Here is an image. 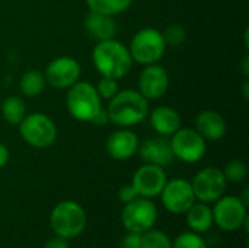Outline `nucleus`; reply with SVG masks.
Masks as SVG:
<instances>
[{
    "label": "nucleus",
    "instance_id": "26",
    "mask_svg": "<svg viewBox=\"0 0 249 248\" xmlns=\"http://www.w3.org/2000/svg\"><path fill=\"white\" fill-rule=\"evenodd\" d=\"M162 35H163L166 45H172V47L182 45L187 41V29L179 23L169 25L168 28H165Z\"/></svg>",
    "mask_w": 249,
    "mask_h": 248
},
{
    "label": "nucleus",
    "instance_id": "28",
    "mask_svg": "<svg viewBox=\"0 0 249 248\" xmlns=\"http://www.w3.org/2000/svg\"><path fill=\"white\" fill-rule=\"evenodd\" d=\"M95 88H96L101 99H108V101L120 91L118 80L112 79V77H107V76H101V79H99V82H98V85Z\"/></svg>",
    "mask_w": 249,
    "mask_h": 248
},
{
    "label": "nucleus",
    "instance_id": "4",
    "mask_svg": "<svg viewBox=\"0 0 249 248\" xmlns=\"http://www.w3.org/2000/svg\"><path fill=\"white\" fill-rule=\"evenodd\" d=\"M50 224L55 235L71 240L85 231L86 212L77 202L63 200L57 203L51 210Z\"/></svg>",
    "mask_w": 249,
    "mask_h": 248
},
{
    "label": "nucleus",
    "instance_id": "3",
    "mask_svg": "<svg viewBox=\"0 0 249 248\" xmlns=\"http://www.w3.org/2000/svg\"><path fill=\"white\" fill-rule=\"evenodd\" d=\"M66 107L69 114L82 123H90L102 108V99L90 82L77 80L67 89Z\"/></svg>",
    "mask_w": 249,
    "mask_h": 248
},
{
    "label": "nucleus",
    "instance_id": "12",
    "mask_svg": "<svg viewBox=\"0 0 249 248\" xmlns=\"http://www.w3.org/2000/svg\"><path fill=\"white\" fill-rule=\"evenodd\" d=\"M159 196L162 199V205L165 206V209L174 215L185 213L196 203L191 181L185 178H174L166 181Z\"/></svg>",
    "mask_w": 249,
    "mask_h": 248
},
{
    "label": "nucleus",
    "instance_id": "18",
    "mask_svg": "<svg viewBox=\"0 0 249 248\" xmlns=\"http://www.w3.org/2000/svg\"><path fill=\"white\" fill-rule=\"evenodd\" d=\"M149 120H150L152 129L159 136H165V137H171L182 126L179 113L175 108L168 107V105H160L155 108L150 113Z\"/></svg>",
    "mask_w": 249,
    "mask_h": 248
},
{
    "label": "nucleus",
    "instance_id": "7",
    "mask_svg": "<svg viewBox=\"0 0 249 248\" xmlns=\"http://www.w3.org/2000/svg\"><path fill=\"white\" fill-rule=\"evenodd\" d=\"M158 221V209L150 199L136 197L125 203L121 212V222L128 232L143 234L155 227Z\"/></svg>",
    "mask_w": 249,
    "mask_h": 248
},
{
    "label": "nucleus",
    "instance_id": "29",
    "mask_svg": "<svg viewBox=\"0 0 249 248\" xmlns=\"http://www.w3.org/2000/svg\"><path fill=\"white\" fill-rule=\"evenodd\" d=\"M120 248H142V234L128 232L120 241Z\"/></svg>",
    "mask_w": 249,
    "mask_h": 248
},
{
    "label": "nucleus",
    "instance_id": "20",
    "mask_svg": "<svg viewBox=\"0 0 249 248\" xmlns=\"http://www.w3.org/2000/svg\"><path fill=\"white\" fill-rule=\"evenodd\" d=\"M187 225L196 234H204L213 227V210L209 203H194L187 212Z\"/></svg>",
    "mask_w": 249,
    "mask_h": 248
},
{
    "label": "nucleus",
    "instance_id": "25",
    "mask_svg": "<svg viewBox=\"0 0 249 248\" xmlns=\"http://www.w3.org/2000/svg\"><path fill=\"white\" fill-rule=\"evenodd\" d=\"M226 181L231 183H241L248 177V167L244 161L241 159H233L231 162H228L225 165V168L222 170Z\"/></svg>",
    "mask_w": 249,
    "mask_h": 248
},
{
    "label": "nucleus",
    "instance_id": "22",
    "mask_svg": "<svg viewBox=\"0 0 249 248\" xmlns=\"http://www.w3.org/2000/svg\"><path fill=\"white\" fill-rule=\"evenodd\" d=\"M1 115L10 126H19L26 115V104L18 95H10L1 102Z\"/></svg>",
    "mask_w": 249,
    "mask_h": 248
},
{
    "label": "nucleus",
    "instance_id": "32",
    "mask_svg": "<svg viewBox=\"0 0 249 248\" xmlns=\"http://www.w3.org/2000/svg\"><path fill=\"white\" fill-rule=\"evenodd\" d=\"M92 124H95V126H107L108 123H109V115H108V111H107V108H101V111L93 117V120L90 121Z\"/></svg>",
    "mask_w": 249,
    "mask_h": 248
},
{
    "label": "nucleus",
    "instance_id": "30",
    "mask_svg": "<svg viewBox=\"0 0 249 248\" xmlns=\"http://www.w3.org/2000/svg\"><path fill=\"white\" fill-rule=\"evenodd\" d=\"M136 197H139L136 189L133 187V184H127V186H123L120 190H118V200L123 202L124 205L134 200Z\"/></svg>",
    "mask_w": 249,
    "mask_h": 248
},
{
    "label": "nucleus",
    "instance_id": "8",
    "mask_svg": "<svg viewBox=\"0 0 249 248\" xmlns=\"http://www.w3.org/2000/svg\"><path fill=\"white\" fill-rule=\"evenodd\" d=\"M169 140L174 156L185 164H196L206 155L207 143L196 129L179 127Z\"/></svg>",
    "mask_w": 249,
    "mask_h": 248
},
{
    "label": "nucleus",
    "instance_id": "19",
    "mask_svg": "<svg viewBox=\"0 0 249 248\" xmlns=\"http://www.w3.org/2000/svg\"><path fill=\"white\" fill-rule=\"evenodd\" d=\"M83 25H85L86 32L93 39H96V42L115 38L117 35V22L114 16L89 12Z\"/></svg>",
    "mask_w": 249,
    "mask_h": 248
},
{
    "label": "nucleus",
    "instance_id": "34",
    "mask_svg": "<svg viewBox=\"0 0 249 248\" xmlns=\"http://www.w3.org/2000/svg\"><path fill=\"white\" fill-rule=\"evenodd\" d=\"M241 69L245 77H249V56H245L242 63H241Z\"/></svg>",
    "mask_w": 249,
    "mask_h": 248
},
{
    "label": "nucleus",
    "instance_id": "11",
    "mask_svg": "<svg viewBox=\"0 0 249 248\" xmlns=\"http://www.w3.org/2000/svg\"><path fill=\"white\" fill-rule=\"evenodd\" d=\"M80 63L70 56H60L51 60L44 72L47 85H51L55 89H69L80 80Z\"/></svg>",
    "mask_w": 249,
    "mask_h": 248
},
{
    "label": "nucleus",
    "instance_id": "2",
    "mask_svg": "<svg viewBox=\"0 0 249 248\" xmlns=\"http://www.w3.org/2000/svg\"><path fill=\"white\" fill-rule=\"evenodd\" d=\"M107 111L112 124L128 129L147 118L149 101L136 89H123L109 99Z\"/></svg>",
    "mask_w": 249,
    "mask_h": 248
},
{
    "label": "nucleus",
    "instance_id": "6",
    "mask_svg": "<svg viewBox=\"0 0 249 248\" xmlns=\"http://www.w3.org/2000/svg\"><path fill=\"white\" fill-rule=\"evenodd\" d=\"M166 47L160 31L155 28H143L133 37L128 50L133 61L142 66H149L158 63L165 56Z\"/></svg>",
    "mask_w": 249,
    "mask_h": 248
},
{
    "label": "nucleus",
    "instance_id": "23",
    "mask_svg": "<svg viewBox=\"0 0 249 248\" xmlns=\"http://www.w3.org/2000/svg\"><path fill=\"white\" fill-rule=\"evenodd\" d=\"M86 4L89 7V12L115 18L124 13L133 4V0H86Z\"/></svg>",
    "mask_w": 249,
    "mask_h": 248
},
{
    "label": "nucleus",
    "instance_id": "9",
    "mask_svg": "<svg viewBox=\"0 0 249 248\" xmlns=\"http://www.w3.org/2000/svg\"><path fill=\"white\" fill-rule=\"evenodd\" d=\"M226 178L222 170L214 167H207L200 170L193 181L191 187L196 196V200L203 203H214L226 191Z\"/></svg>",
    "mask_w": 249,
    "mask_h": 248
},
{
    "label": "nucleus",
    "instance_id": "10",
    "mask_svg": "<svg viewBox=\"0 0 249 248\" xmlns=\"http://www.w3.org/2000/svg\"><path fill=\"white\" fill-rule=\"evenodd\" d=\"M213 222L226 232H233L242 228L245 218L248 216L247 206L236 196H222L214 202Z\"/></svg>",
    "mask_w": 249,
    "mask_h": 248
},
{
    "label": "nucleus",
    "instance_id": "27",
    "mask_svg": "<svg viewBox=\"0 0 249 248\" xmlns=\"http://www.w3.org/2000/svg\"><path fill=\"white\" fill-rule=\"evenodd\" d=\"M172 248H207V244L200 237V234L190 231L178 235L172 243Z\"/></svg>",
    "mask_w": 249,
    "mask_h": 248
},
{
    "label": "nucleus",
    "instance_id": "14",
    "mask_svg": "<svg viewBox=\"0 0 249 248\" xmlns=\"http://www.w3.org/2000/svg\"><path fill=\"white\" fill-rule=\"evenodd\" d=\"M169 89V75L158 63L144 66L139 76V92L147 99H160Z\"/></svg>",
    "mask_w": 249,
    "mask_h": 248
},
{
    "label": "nucleus",
    "instance_id": "1",
    "mask_svg": "<svg viewBox=\"0 0 249 248\" xmlns=\"http://www.w3.org/2000/svg\"><path fill=\"white\" fill-rule=\"evenodd\" d=\"M92 63L101 76L123 79L133 67V57L125 44L115 38L96 42L92 51Z\"/></svg>",
    "mask_w": 249,
    "mask_h": 248
},
{
    "label": "nucleus",
    "instance_id": "24",
    "mask_svg": "<svg viewBox=\"0 0 249 248\" xmlns=\"http://www.w3.org/2000/svg\"><path fill=\"white\" fill-rule=\"evenodd\" d=\"M142 248H172V241L165 232L152 228L142 234Z\"/></svg>",
    "mask_w": 249,
    "mask_h": 248
},
{
    "label": "nucleus",
    "instance_id": "15",
    "mask_svg": "<svg viewBox=\"0 0 249 248\" xmlns=\"http://www.w3.org/2000/svg\"><path fill=\"white\" fill-rule=\"evenodd\" d=\"M139 136L128 130V129H120L112 132L107 142H105V149L107 153L115 159V161H127L133 158L137 151H139Z\"/></svg>",
    "mask_w": 249,
    "mask_h": 248
},
{
    "label": "nucleus",
    "instance_id": "17",
    "mask_svg": "<svg viewBox=\"0 0 249 248\" xmlns=\"http://www.w3.org/2000/svg\"><path fill=\"white\" fill-rule=\"evenodd\" d=\"M204 140H220L226 134V120L225 117L214 111V110H204L196 117V127H194Z\"/></svg>",
    "mask_w": 249,
    "mask_h": 248
},
{
    "label": "nucleus",
    "instance_id": "13",
    "mask_svg": "<svg viewBox=\"0 0 249 248\" xmlns=\"http://www.w3.org/2000/svg\"><path fill=\"white\" fill-rule=\"evenodd\" d=\"M166 181L168 177L162 167L153 164H144L134 172L131 184L140 197L153 199L162 193Z\"/></svg>",
    "mask_w": 249,
    "mask_h": 248
},
{
    "label": "nucleus",
    "instance_id": "5",
    "mask_svg": "<svg viewBox=\"0 0 249 248\" xmlns=\"http://www.w3.org/2000/svg\"><path fill=\"white\" fill-rule=\"evenodd\" d=\"M18 127L20 137L29 146L36 149L51 148L58 136L55 123L53 121L51 117H48L44 113L26 114Z\"/></svg>",
    "mask_w": 249,
    "mask_h": 248
},
{
    "label": "nucleus",
    "instance_id": "31",
    "mask_svg": "<svg viewBox=\"0 0 249 248\" xmlns=\"http://www.w3.org/2000/svg\"><path fill=\"white\" fill-rule=\"evenodd\" d=\"M44 248H70V247H69V243H67V240H66V238L55 235V237L50 238V240L45 243Z\"/></svg>",
    "mask_w": 249,
    "mask_h": 248
},
{
    "label": "nucleus",
    "instance_id": "21",
    "mask_svg": "<svg viewBox=\"0 0 249 248\" xmlns=\"http://www.w3.org/2000/svg\"><path fill=\"white\" fill-rule=\"evenodd\" d=\"M47 86V80L42 72L36 69L26 70L19 79V89L28 98L39 96Z\"/></svg>",
    "mask_w": 249,
    "mask_h": 248
},
{
    "label": "nucleus",
    "instance_id": "36",
    "mask_svg": "<svg viewBox=\"0 0 249 248\" xmlns=\"http://www.w3.org/2000/svg\"><path fill=\"white\" fill-rule=\"evenodd\" d=\"M239 200H241V202H242V203H244V205L248 208L249 206V190L248 189H245V190L242 191V196L239 197Z\"/></svg>",
    "mask_w": 249,
    "mask_h": 248
},
{
    "label": "nucleus",
    "instance_id": "33",
    "mask_svg": "<svg viewBox=\"0 0 249 248\" xmlns=\"http://www.w3.org/2000/svg\"><path fill=\"white\" fill-rule=\"evenodd\" d=\"M9 158H10V152H9V148L0 142V168H3L7 162H9Z\"/></svg>",
    "mask_w": 249,
    "mask_h": 248
},
{
    "label": "nucleus",
    "instance_id": "35",
    "mask_svg": "<svg viewBox=\"0 0 249 248\" xmlns=\"http://www.w3.org/2000/svg\"><path fill=\"white\" fill-rule=\"evenodd\" d=\"M242 95H244V98H245V99H248V98H249V80H248V77H245V80L242 82Z\"/></svg>",
    "mask_w": 249,
    "mask_h": 248
},
{
    "label": "nucleus",
    "instance_id": "16",
    "mask_svg": "<svg viewBox=\"0 0 249 248\" xmlns=\"http://www.w3.org/2000/svg\"><path fill=\"white\" fill-rule=\"evenodd\" d=\"M137 153L146 164L159 165L162 168L168 167L175 159L169 137L159 134L156 137H149L143 143H140Z\"/></svg>",
    "mask_w": 249,
    "mask_h": 248
}]
</instances>
